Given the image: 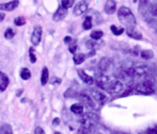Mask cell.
I'll return each mask as SVG.
<instances>
[{
  "instance_id": "obj_6",
  "label": "cell",
  "mask_w": 157,
  "mask_h": 134,
  "mask_svg": "<svg viewBox=\"0 0 157 134\" xmlns=\"http://www.w3.org/2000/svg\"><path fill=\"white\" fill-rule=\"evenodd\" d=\"M123 83L119 80H111V82L109 83V85L107 86L106 91H108L110 94H119L123 89Z\"/></svg>"
},
{
  "instance_id": "obj_14",
  "label": "cell",
  "mask_w": 157,
  "mask_h": 134,
  "mask_svg": "<svg viewBox=\"0 0 157 134\" xmlns=\"http://www.w3.org/2000/svg\"><path fill=\"white\" fill-rule=\"evenodd\" d=\"M104 9H105L106 14H108V15L113 14L117 10V2L114 1V0H108L105 3V8Z\"/></svg>"
},
{
  "instance_id": "obj_27",
  "label": "cell",
  "mask_w": 157,
  "mask_h": 134,
  "mask_svg": "<svg viewBox=\"0 0 157 134\" xmlns=\"http://www.w3.org/2000/svg\"><path fill=\"white\" fill-rule=\"evenodd\" d=\"M110 29H111V32L114 35H121V34L123 33V32L125 31L123 28H118L117 26H111V28H110Z\"/></svg>"
},
{
  "instance_id": "obj_32",
  "label": "cell",
  "mask_w": 157,
  "mask_h": 134,
  "mask_svg": "<svg viewBox=\"0 0 157 134\" xmlns=\"http://www.w3.org/2000/svg\"><path fill=\"white\" fill-rule=\"evenodd\" d=\"M76 49H77V44H76V42H73V43L70 45V47H68V50H70L71 53H75Z\"/></svg>"
},
{
  "instance_id": "obj_9",
  "label": "cell",
  "mask_w": 157,
  "mask_h": 134,
  "mask_svg": "<svg viewBox=\"0 0 157 134\" xmlns=\"http://www.w3.org/2000/svg\"><path fill=\"white\" fill-rule=\"evenodd\" d=\"M91 98H93L96 102L101 103V104L105 103L108 99L107 96H106L105 94L101 93V92H99V91H96V89H92L91 91Z\"/></svg>"
},
{
  "instance_id": "obj_12",
  "label": "cell",
  "mask_w": 157,
  "mask_h": 134,
  "mask_svg": "<svg viewBox=\"0 0 157 134\" xmlns=\"http://www.w3.org/2000/svg\"><path fill=\"white\" fill-rule=\"evenodd\" d=\"M18 4H19L18 0L6 2V3H0V10L1 11H13L18 6Z\"/></svg>"
},
{
  "instance_id": "obj_19",
  "label": "cell",
  "mask_w": 157,
  "mask_h": 134,
  "mask_svg": "<svg viewBox=\"0 0 157 134\" xmlns=\"http://www.w3.org/2000/svg\"><path fill=\"white\" fill-rule=\"evenodd\" d=\"M71 111L74 114H77V115H80L83 112V105L80 104V103H75L71 107Z\"/></svg>"
},
{
  "instance_id": "obj_17",
  "label": "cell",
  "mask_w": 157,
  "mask_h": 134,
  "mask_svg": "<svg viewBox=\"0 0 157 134\" xmlns=\"http://www.w3.org/2000/svg\"><path fill=\"white\" fill-rule=\"evenodd\" d=\"M126 33H127L128 36L134 39H138V41L142 39V34L139 31H137L136 29H126Z\"/></svg>"
},
{
  "instance_id": "obj_7",
  "label": "cell",
  "mask_w": 157,
  "mask_h": 134,
  "mask_svg": "<svg viewBox=\"0 0 157 134\" xmlns=\"http://www.w3.org/2000/svg\"><path fill=\"white\" fill-rule=\"evenodd\" d=\"M42 27L41 26H36L34 27L33 29V32H32V35H31V43L33 46H37L41 42V38H42Z\"/></svg>"
},
{
  "instance_id": "obj_39",
  "label": "cell",
  "mask_w": 157,
  "mask_h": 134,
  "mask_svg": "<svg viewBox=\"0 0 157 134\" xmlns=\"http://www.w3.org/2000/svg\"><path fill=\"white\" fill-rule=\"evenodd\" d=\"M4 17H6V15H4V13H1V12H0V23H1V21L3 20Z\"/></svg>"
},
{
  "instance_id": "obj_8",
  "label": "cell",
  "mask_w": 157,
  "mask_h": 134,
  "mask_svg": "<svg viewBox=\"0 0 157 134\" xmlns=\"http://www.w3.org/2000/svg\"><path fill=\"white\" fill-rule=\"evenodd\" d=\"M111 66H112V61L109 58L101 59V61L98 63V69L101 70V72H104V74L106 71H108L111 68Z\"/></svg>"
},
{
  "instance_id": "obj_36",
  "label": "cell",
  "mask_w": 157,
  "mask_h": 134,
  "mask_svg": "<svg viewBox=\"0 0 157 134\" xmlns=\"http://www.w3.org/2000/svg\"><path fill=\"white\" fill-rule=\"evenodd\" d=\"M147 133V134H157V127H155V128H152V129H149Z\"/></svg>"
},
{
  "instance_id": "obj_40",
  "label": "cell",
  "mask_w": 157,
  "mask_h": 134,
  "mask_svg": "<svg viewBox=\"0 0 157 134\" xmlns=\"http://www.w3.org/2000/svg\"><path fill=\"white\" fill-rule=\"evenodd\" d=\"M60 82H61V80H60V79H58V78H55L54 81H52V83H60Z\"/></svg>"
},
{
  "instance_id": "obj_5",
  "label": "cell",
  "mask_w": 157,
  "mask_h": 134,
  "mask_svg": "<svg viewBox=\"0 0 157 134\" xmlns=\"http://www.w3.org/2000/svg\"><path fill=\"white\" fill-rule=\"evenodd\" d=\"M95 82H96L97 86L101 87L103 89H106L107 86L109 85V83L111 82V79L109 76L105 74L104 72H97L95 74Z\"/></svg>"
},
{
  "instance_id": "obj_11",
  "label": "cell",
  "mask_w": 157,
  "mask_h": 134,
  "mask_svg": "<svg viewBox=\"0 0 157 134\" xmlns=\"http://www.w3.org/2000/svg\"><path fill=\"white\" fill-rule=\"evenodd\" d=\"M79 100L82 102L83 105H86V107H89V109H94L95 107L93 99L91 98V96L87 95V94H80V95H79Z\"/></svg>"
},
{
  "instance_id": "obj_18",
  "label": "cell",
  "mask_w": 157,
  "mask_h": 134,
  "mask_svg": "<svg viewBox=\"0 0 157 134\" xmlns=\"http://www.w3.org/2000/svg\"><path fill=\"white\" fill-rule=\"evenodd\" d=\"M48 79H49V72H48V68L44 67L42 69V76H41V84L46 85L48 82Z\"/></svg>"
},
{
  "instance_id": "obj_42",
  "label": "cell",
  "mask_w": 157,
  "mask_h": 134,
  "mask_svg": "<svg viewBox=\"0 0 157 134\" xmlns=\"http://www.w3.org/2000/svg\"><path fill=\"white\" fill-rule=\"evenodd\" d=\"M140 134H147V133H140Z\"/></svg>"
},
{
  "instance_id": "obj_33",
  "label": "cell",
  "mask_w": 157,
  "mask_h": 134,
  "mask_svg": "<svg viewBox=\"0 0 157 134\" xmlns=\"http://www.w3.org/2000/svg\"><path fill=\"white\" fill-rule=\"evenodd\" d=\"M86 45H87V47L89 48V49H93L95 46H96V43L93 41H88L87 43H86Z\"/></svg>"
},
{
  "instance_id": "obj_43",
  "label": "cell",
  "mask_w": 157,
  "mask_h": 134,
  "mask_svg": "<svg viewBox=\"0 0 157 134\" xmlns=\"http://www.w3.org/2000/svg\"><path fill=\"white\" fill-rule=\"evenodd\" d=\"M99 134H101V133H99Z\"/></svg>"
},
{
  "instance_id": "obj_20",
  "label": "cell",
  "mask_w": 157,
  "mask_h": 134,
  "mask_svg": "<svg viewBox=\"0 0 157 134\" xmlns=\"http://www.w3.org/2000/svg\"><path fill=\"white\" fill-rule=\"evenodd\" d=\"M87 59V56L86 54H83V53H77V54H75L74 56V63L76 65H80L81 63H83L85 62V60Z\"/></svg>"
},
{
  "instance_id": "obj_31",
  "label": "cell",
  "mask_w": 157,
  "mask_h": 134,
  "mask_svg": "<svg viewBox=\"0 0 157 134\" xmlns=\"http://www.w3.org/2000/svg\"><path fill=\"white\" fill-rule=\"evenodd\" d=\"M29 58H30V62H31L32 64L36 62V56H35V53H34V50H33V48H30V49H29Z\"/></svg>"
},
{
  "instance_id": "obj_22",
  "label": "cell",
  "mask_w": 157,
  "mask_h": 134,
  "mask_svg": "<svg viewBox=\"0 0 157 134\" xmlns=\"http://www.w3.org/2000/svg\"><path fill=\"white\" fill-rule=\"evenodd\" d=\"M140 56H141V58L144 59V60H151L154 56V52L152 51V50H142V51L140 52Z\"/></svg>"
},
{
  "instance_id": "obj_30",
  "label": "cell",
  "mask_w": 157,
  "mask_h": 134,
  "mask_svg": "<svg viewBox=\"0 0 157 134\" xmlns=\"http://www.w3.org/2000/svg\"><path fill=\"white\" fill-rule=\"evenodd\" d=\"M93 129H87L80 127V129L78 130V134H93Z\"/></svg>"
},
{
  "instance_id": "obj_16",
  "label": "cell",
  "mask_w": 157,
  "mask_h": 134,
  "mask_svg": "<svg viewBox=\"0 0 157 134\" xmlns=\"http://www.w3.org/2000/svg\"><path fill=\"white\" fill-rule=\"evenodd\" d=\"M9 82H10V80H9L8 76L2 71H0V92L6 91L9 85Z\"/></svg>"
},
{
  "instance_id": "obj_37",
  "label": "cell",
  "mask_w": 157,
  "mask_h": 134,
  "mask_svg": "<svg viewBox=\"0 0 157 134\" xmlns=\"http://www.w3.org/2000/svg\"><path fill=\"white\" fill-rule=\"evenodd\" d=\"M59 124H60V119H59V118H55L54 121H52V125H54V126H58Z\"/></svg>"
},
{
  "instance_id": "obj_24",
  "label": "cell",
  "mask_w": 157,
  "mask_h": 134,
  "mask_svg": "<svg viewBox=\"0 0 157 134\" xmlns=\"http://www.w3.org/2000/svg\"><path fill=\"white\" fill-rule=\"evenodd\" d=\"M82 28L85 30H90L92 28V17L91 16H87L82 24Z\"/></svg>"
},
{
  "instance_id": "obj_4",
  "label": "cell",
  "mask_w": 157,
  "mask_h": 134,
  "mask_svg": "<svg viewBox=\"0 0 157 134\" xmlns=\"http://www.w3.org/2000/svg\"><path fill=\"white\" fill-rule=\"evenodd\" d=\"M149 67L145 65H137V66L128 67L124 69V74L127 77H145L149 74Z\"/></svg>"
},
{
  "instance_id": "obj_29",
  "label": "cell",
  "mask_w": 157,
  "mask_h": 134,
  "mask_svg": "<svg viewBox=\"0 0 157 134\" xmlns=\"http://www.w3.org/2000/svg\"><path fill=\"white\" fill-rule=\"evenodd\" d=\"M73 4H74V1H73V0H63V1L61 2V6L65 9V10L70 9Z\"/></svg>"
},
{
  "instance_id": "obj_15",
  "label": "cell",
  "mask_w": 157,
  "mask_h": 134,
  "mask_svg": "<svg viewBox=\"0 0 157 134\" xmlns=\"http://www.w3.org/2000/svg\"><path fill=\"white\" fill-rule=\"evenodd\" d=\"M78 76L80 77V79L86 83V84H88V85H92V84H93L94 79L92 78L91 76H89V74H88L87 72L85 71V70L79 69L78 70Z\"/></svg>"
},
{
  "instance_id": "obj_13",
  "label": "cell",
  "mask_w": 157,
  "mask_h": 134,
  "mask_svg": "<svg viewBox=\"0 0 157 134\" xmlns=\"http://www.w3.org/2000/svg\"><path fill=\"white\" fill-rule=\"evenodd\" d=\"M66 14H67V10H65L62 6H59L58 10L55 12L54 16H52V19H54L55 21H60L66 16Z\"/></svg>"
},
{
  "instance_id": "obj_28",
  "label": "cell",
  "mask_w": 157,
  "mask_h": 134,
  "mask_svg": "<svg viewBox=\"0 0 157 134\" xmlns=\"http://www.w3.org/2000/svg\"><path fill=\"white\" fill-rule=\"evenodd\" d=\"M14 24H15L16 26H18V27H21V26H24V25L26 24L25 17H23V16L16 17V18L14 19Z\"/></svg>"
},
{
  "instance_id": "obj_25",
  "label": "cell",
  "mask_w": 157,
  "mask_h": 134,
  "mask_svg": "<svg viewBox=\"0 0 157 134\" xmlns=\"http://www.w3.org/2000/svg\"><path fill=\"white\" fill-rule=\"evenodd\" d=\"M14 35H15V31H14V29H12V28H8V29L6 30V32H4V37H6V39L13 38Z\"/></svg>"
},
{
  "instance_id": "obj_41",
  "label": "cell",
  "mask_w": 157,
  "mask_h": 134,
  "mask_svg": "<svg viewBox=\"0 0 157 134\" xmlns=\"http://www.w3.org/2000/svg\"><path fill=\"white\" fill-rule=\"evenodd\" d=\"M55 134H61L60 132H56V133H55Z\"/></svg>"
},
{
  "instance_id": "obj_34",
  "label": "cell",
  "mask_w": 157,
  "mask_h": 134,
  "mask_svg": "<svg viewBox=\"0 0 157 134\" xmlns=\"http://www.w3.org/2000/svg\"><path fill=\"white\" fill-rule=\"evenodd\" d=\"M34 134H45V131H44L41 127H36L34 130Z\"/></svg>"
},
{
  "instance_id": "obj_1",
  "label": "cell",
  "mask_w": 157,
  "mask_h": 134,
  "mask_svg": "<svg viewBox=\"0 0 157 134\" xmlns=\"http://www.w3.org/2000/svg\"><path fill=\"white\" fill-rule=\"evenodd\" d=\"M118 17L120 23L123 26H125L126 29H135L137 25L136 17L134 13L130 11L129 8L127 6H121L118 11Z\"/></svg>"
},
{
  "instance_id": "obj_21",
  "label": "cell",
  "mask_w": 157,
  "mask_h": 134,
  "mask_svg": "<svg viewBox=\"0 0 157 134\" xmlns=\"http://www.w3.org/2000/svg\"><path fill=\"white\" fill-rule=\"evenodd\" d=\"M0 134H14L12 130V127L9 124H2L0 127Z\"/></svg>"
},
{
  "instance_id": "obj_26",
  "label": "cell",
  "mask_w": 157,
  "mask_h": 134,
  "mask_svg": "<svg viewBox=\"0 0 157 134\" xmlns=\"http://www.w3.org/2000/svg\"><path fill=\"white\" fill-rule=\"evenodd\" d=\"M103 35H104L103 31H101V30H95V31H93L91 33V38L96 41V39H99L101 37H103Z\"/></svg>"
},
{
  "instance_id": "obj_3",
  "label": "cell",
  "mask_w": 157,
  "mask_h": 134,
  "mask_svg": "<svg viewBox=\"0 0 157 134\" xmlns=\"http://www.w3.org/2000/svg\"><path fill=\"white\" fill-rule=\"evenodd\" d=\"M99 117L98 115H96L95 113L89 112V113H86L82 115L80 119V125L82 128H87V129H93L96 127V125L98 124Z\"/></svg>"
},
{
  "instance_id": "obj_23",
  "label": "cell",
  "mask_w": 157,
  "mask_h": 134,
  "mask_svg": "<svg viewBox=\"0 0 157 134\" xmlns=\"http://www.w3.org/2000/svg\"><path fill=\"white\" fill-rule=\"evenodd\" d=\"M21 78L23 80H29L31 78V72H30V70L28 68H23L21 70Z\"/></svg>"
},
{
  "instance_id": "obj_35",
  "label": "cell",
  "mask_w": 157,
  "mask_h": 134,
  "mask_svg": "<svg viewBox=\"0 0 157 134\" xmlns=\"http://www.w3.org/2000/svg\"><path fill=\"white\" fill-rule=\"evenodd\" d=\"M151 13H152V15H153V16H157V3L154 6H152Z\"/></svg>"
},
{
  "instance_id": "obj_38",
  "label": "cell",
  "mask_w": 157,
  "mask_h": 134,
  "mask_svg": "<svg viewBox=\"0 0 157 134\" xmlns=\"http://www.w3.org/2000/svg\"><path fill=\"white\" fill-rule=\"evenodd\" d=\"M64 42H65L66 44L71 43V42H72V37H71V36H66L65 38H64Z\"/></svg>"
},
{
  "instance_id": "obj_10",
  "label": "cell",
  "mask_w": 157,
  "mask_h": 134,
  "mask_svg": "<svg viewBox=\"0 0 157 134\" xmlns=\"http://www.w3.org/2000/svg\"><path fill=\"white\" fill-rule=\"evenodd\" d=\"M88 10V3L86 1H80L75 5L74 8V15L76 16H80V15L85 14Z\"/></svg>"
},
{
  "instance_id": "obj_2",
  "label": "cell",
  "mask_w": 157,
  "mask_h": 134,
  "mask_svg": "<svg viewBox=\"0 0 157 134\" xmlns=\"http://www.w3.org/2000/svg\"><path fill=\"white\" fill-rule=\"evenodd\" d=\"M147 78L142 81V82L138 83L135 87V91L138 94H142V95H151L154 93V86H155V81H154L153 77L145 76Z\"/></svg>"
}]
</instances>
